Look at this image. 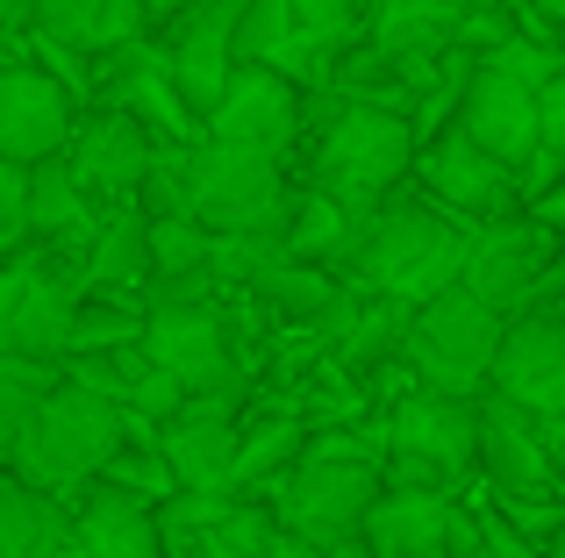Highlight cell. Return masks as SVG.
I'll return each instance as SVG.
<instances>
[{
  "label": "cell",
  "mask_w": 565,
  "mask_h": 558,
  "mask_svg": "<svg viewBox=\"0 0 565 558\" xmlns=\"http://www.w3.org/2000/svg\"><path fill=\"white\" fill-rule=\"evenodd\" d=\"M115 444H122V408H115L108 394L79 387V379H57L36 401L29 430L14 437L8 473L22 480V487H43V494L65 502L72 487H86V480L115 459Z\"/></svg>",
  "instance_id": "cell-1"
},
{
  "label": "cell",
  "mask_w": 565,
  "mask_h": 558,
  "mask_svg": "<svg viewBox=\"0 0 565 558\" xmlns=\"http://www.w3.org/2000/svg\"><path fill=\"white\" fill-rule=\"evenodd\" d=\"M472 229L444 208H365L359 244H351V272L373 293H401V301H429L437 287H451L466 266Z\"/></svg>",
  "instance_id": "cell-2"
},
{
  "label": "cell",
  "mask_w": 565,
  "mask_h": 558,
  "mask_svg": "<svg viewBox=\"0 0 565 558\" xmlns=\"http://www.w3.org/2000/svg\"><path fill=\"white\" fill-rule=\"evenodd\" d=\"M501 322H509L501 308H487L466 279H451V287H437L429 301H415L401 351H408L415 379H423L429 394H466V401H480L487 365H494V344H501Z\"/></svg>",
  "instance_id": "cell-3"
},
{
  "label": "cell",
  "mask_w": 565,
  "mask_h": 558,
  "mask_svg": "<svg viewBox=\"0 0 565 558\" xmlns=\"http://www.w3.org/2000/svg\"><path fill=\"white\" fill-rule=\"evenodd\" d=\"M186 215L201 229H287L294 186L273 151L201 137L186 143Z\"/></svg>",
  "instance_id": "cell-4"
},
{
  "label": "cell",
  "mask_w": 565,
  "mask_h": 558,
  "mask_svg": "<svg viewBox=\"0 0 565 558\" xmlns=\"http://www.w3.org/2000/svg\"><path fill=\"white\" fill-rule=\"evenodd\" d=\"M373 494H380V465L365 459V451L322 444V451H308L301 465H287L265 502H273L279 530L308 537V545H337V537H359Z\"/></svg>",
  "instance_id": "cell-5"
},
{
  "label": "cell",
  "mask_w": 565,
  "mask_h": 558,
  "mask_svg": "<svg viewBox=\"0 0 565 558\" xmlns=\"http://www.w3.org/2000/svg\"><path fill=\"white\" fill-rule=\"evenodd\" d=\"M408 165H415V129H408V115L386 108V100H351V108L322 129V151H316L322 194H337L359 215L373 208Z\"/></svg>",
  "instance_id": "cell-6"
},
{
  "label": "cell",
  "mask_w": 565,
  "mask_h": 558,
  "mask_svg": "<svg viewBox=\"0 0 565 558\" xmlns=\"http://www.w3.org/2000/svg\"><path fill=\"white\" fill-rule=\"evenodd\" d=\"M386 459H394V480L451 487L458 473L480 465V408L466 394H408L386 422Z\"/></svg>",
  "instance_id": "cell-7"
},
{
  "label": "cell",
  "mask_w": 565,
  "mask_h": 558,
  "mask_svg": "<svg viewBox=\"0 0 565 558\" xmlns=\"http://www.w3.org/2000/svg\"><path fill=\"white\" fill-rule=\"evenodd\" d=\"M79 315V279L65 266H51V251H8L0 258V351L22 358H57Z\"/></svg>",
  "instance_id": "cell-8"
},
{
  "label": "cell",
  "mask_w": 565,
  "mask_h": 558,
  "mask_svg": "<svg viewBox=\"0 0 565 558\" xmlns=\"http://www.w3.org/2000/svg\"><path fill=\"white\" fill-rule=\"evenodd\" d=\"M143 358L158 373H172L186 394H244L236 379V351L222 330L215 301H180V308H143Z\"/></svg>",
  "instance_id": "cell-9"
},
{
  "label": "cell",
  "mask_w": 565,
  "mask_h": 558,
  "mask_svg": "<svg viewBox=\"0 0 565 558\" xmlns=\"http://www.w3.org/2000/svg\"><path fill=\"white\" fill-rule=\"evenodd\" d=\"M487 387L523 401L530 416L552 422L565 408V315L558 308H515V322H501L494 365H487Z\"/></svg>",
  "instance_id": "cell-10"
},
{
  "label": "cell",
  "mask_w": 565,
  "mask_h": 558,
  "mask_svg": "<svg viewBox=\"0 0 565 558\" xmlns=\"http://www.w3.org/2000/svg\"><path fill=\"white\" fill-rule=\"evenodd\" d=\"M480 465L494 480L501 502H552L558 494V459H552V437H544V416H530L523 401L487 387L480 401Z\"/></svg>",
  "instance_id": "cell-11"
},
{
  "label": "cell",
  "mask_w": 565,
  "mask_h": 558,
  "mask_svg": "<svg viewBox=\"0 0 565 558\" xmlns=\"http://www.w3.org/2000/svg\"><path fill=\"white\" fill-rule=\"evenodd\" d=\"M552 251H558V237L537 223V215H530V223L501 215V223H480L466 237V266H458V279H466L487 308L515 315V308L537 301V279H544V266H552Z\"/></svg>",
  "instance_id": "cell-12"
},
{
  "label": "cell",
  "mask_w": 565,
  "mask_h": 558,
  "mask_svg": "<svg viewBox=\"0 0 565 558\" xmlns=\"http://www.w3.org/2000/svg\"><path fill=\"white\" fill-rule=\"evenodd\" d=\"M423 180H429V194H437V208L458 215V223H501V215L515 208V194H523V172L501 165L494 151H480L466 129H437V137H429Z\"/></svg>",
  "instance_id": "cell-13"
},
{
  "label": "cell",
  "mask_w": 565,
  "mask_h": 558,
  "mask_svg": "<svg viewBox=\"0 0 565 558\" xmlns=\"http://www.w3.org/2000/svg\"><path fill=\"white\" fill-rule=\"evenodd\" d=\"M236 14H244V0H186L180 14H166L172 22L166 65L180 100L193 108V122H207V108L222 100V86L236 72Z\"/></svg>",
  "instance_id": "cell-14"
},
{
  "label": "cell",
  "mask_w": 565,
  "mask_h": 558,
  "mask_svg": "<svg viewBox=\"0 0 565 558\" xmlns=\"http://www.w3.org/2000/svg\"><path fill=\"white\" fill-rule=\"evenodd\" d=\"M201 129L222 137V143H250V151L287 158L294 129H301V79H287V72H273V65H236Z\"/></svg>",
  "instance_id": "cell-15"
},
{
  "label": "cell",
  "mask_w": 565,
  "mask_h": 558,
  "mask_svg": "<svg viewBox=\"0 0 565 558\" xmlns=\"http://www.w3.org/2000/svg\"><path fill=\"white\" fill-rule=\"evenodd\" d=\"M458 129H466L480 151H494L501 165L523 172L530 158H537V86H523L515 72L472 57L466 86H458Z\"/></svg>",
  "instance_id": "cell-16"
},
{
  "label": "cell",
  "mask_w": 565,
  "mask_h": 558,
  "mask_svg": "<svg viewBox=\"0 0 565 558\" xmlns=\"http://www.w3.org/2000/svg\"><path fill=\"white\" fill-rule=\"evenodd\" d=\"M151 129L137 122L129 108H108V115H86V122H72V137H65V165H72V180L86 186V201H129L143 186V165H151Z\"/></svg>",
  "instance_id": "cell-17"
},
{
  "label": "cell",
  "mask_w": 565,
  "mask_h": 558,
  "mask_svg": "<svg viewBox=\"0 0 565 558\" xmlns=\"http://www.w3.org/2000/svg\"><path fill=\"white\" fill-rule=\"evenodd\" d=\"M236 401L244 394H186L180 416L158 422V451H166L180 487H215L230 494V459H236Z\"/></svg>",
  "instance_id": "cell-18"
},
{
  "label": "cell",
  "mask_w": 565,
  "mask_h": 558,
  "mask_svg": "<svg viewBox=\"0 0 565 558\" xmlns=\"http://www.w3.org/2000/svg\"><path fill=\"white\" fill-rule=\"evenodd\" d=\"M72 137V86L43 65H0V158L36 165Z\"/></svg>",
  "instance_id": "cell-19"
},
{
  "label": "cell",
  "mask_w": 565,
  "mask_h": 558,
  "mask_svg": "<svg viewBox=\"0 0 565 558\" xmlns=\"http://www.w3.org/2000/svg\"><path fill=\"white\" fill-rule=\"evenodd\" d=\"M451 487H415V480H394V487L373 494L359 537L380 558H451L444 537H451Z\"/></svg>",
  "instance_id": "cell-20"
},
{
  "label": "cell",
  "mask_w": 565,
  "mask_h": 558,
  "mask_svg": "<svg viewBox=\"0 0 565 558\" xmlns=\"http://www.w3.org/2000/svg\"><path fill=\"white\" fill-rule=\"evenodd\" d=\"M72 537L86 545V558H166L158 545V502L115 487V480H86V502L72 516Z\"/></svg>",
  "instance_id": "cell-21"
},
{
  "label": "cell",
  "mask_w": 565,
  "mask_h": 558,
  "mask_svg": "<svg viewBox=\"0 0 565 558\" xmlns=\"http://www.w3.org/2000/svg\"><path fill=\"white\" fill-rule=\"evenodd\" d=\"M108 57H122V72H115V108H129L166 143H193L201 122H193V108L180 100V86H172L166 51H143V36H137V43H122V51H108Z\"/></svg>",
  "instance_id": "cell-22"
},
{
  "label": "cell",
  "mask_w": 565,
  "mask_h": 558,
  "mask_svg": "<svg viewBox=\"0 0 565 558\" xmlns=\"http://www.w3.org/2000/svg\"><path fill=\"white\" fill-rule=\"evenodd\" d=\"M29 29L57 51H122L151 29V14L143 0H36Z\"/></svg>",
  "instance_id": "cell-23"
},
{
  "label": "cell",
  "mask_w": 565,
  "mask_h": 558,
  "mask_svg": "<svg viewBox=\"0 0 565 558\" xmlns=\"http://www.w3.org/2000/svg\"><path fill=\"white\" fill-rule=\"evenodd\" d=\"M94 201H86V186L72 180L65 158H36L29 165V237L43 244V251H86V237H94Z\"/></svg>",
  "instance_id": "cell-24"
},
{
  "label": "cell",
  "mask_w": 565,
  "mask_h": 558,
  "mask_svg": "<svg viewBox=\"0 0 565 558\" xmlns=\"http://www.w3.org/2000/svg\"><path fill=\"white\" fill-rule=\"evenodd\" d=\"M458 8H466V0H373V51L394 72L423 65V57H437L444 43H451Z\"/></svg>",
  "instance_id": "cell-25"
},
{
  "label": "cell",
  "mask_w": 565,
  "mask_h": 558,
  "mask_svg": "<svg viewBox=\"0 0 565 558\" xmlns=\"http://www.w3.org/2000/svg\"><path fill=\"white\" fill-rule=\"evenodd\" d=\"M72 545V516L57 494L0 473V558H57Z\"/></svg>",
  "instance_id": "cell-26"
},
{
  "label": "cell",
  "mask_w": 565,
  "mask_h": 558,
  "mask_svg": "<svg viewBox=\"0 0 565 558\" xmlns=\"http://www.w3.org/2000/svg\"><path fill=\"white\" fill-rule=\"evenodd\" d=\"M236 65H273L287 79H301L316 65V43L294 29L287 0H244V14H236Z\"/></svg>",
  "instance_id": "cell-27"
},
{
  "label": "cell",
  "mask_w": 565,
  "mask_h": 558,
  "mask_svg": "<svg viewBox=\"0 0 565 558\" xmlns=\"http://www.w3.org/2000/svg\"><path fill=\"white\" fill-rule=\"evenodd\" d=\"M359 208H344L337 194H294V215H287V258H308V266H330V258H351V244H359Z\"/></svg>",
  "instance_id": "cell-28"
},
{
  "label": "cell",
  "mask_w": 565,
  "mask_h": 558,
  "mask_svg": "<svg viewBox=\"0 0 565 558\" xmlns=\"http://www.w3.org/2000/svg\"><path fill=\"white\" fill-rule=\"evenodd\" d=\"M408 315H415V301H401V293H380L373 308H344V322H337V373H373L380 358H394L401 336H408Z\"/></svg>",
  "instance_id": "cell-29"
},
{
  "label": "cell",
  "mask_w": 565,
  "mask_h": 558,
  "mask_svg": "<svg viewBox=\"0 0 565 558\" xmlns=\"http://www.w3.org/2000/svg\"><path fill=\"white\" fill-rule=\"evenodd\" d=\"M301 444H308V422L301 416H279V422H258V430H236L230 494H273V480L301 459Z\"/></svg>",
  "instance_id": "cell-30"
},
{
  "label": "cell",
  "mask_w": 565,
  "mask_h": 558,
  "mask_svg": "<svg viewBox=\"0 0 565 558\" xmlns=\"http://www.w3.org/2000/svg\"><path fill=\"white\" fill-rule=\"evenodd\" d=\"M143 272H151V251H143V215L94 223V237H86V266H79L86 287L115 293V287H137Z\"/></svg>",
  "instance_id": "cell-31"
},
{
  "label": "cell",
  "mask_w": 565,
  "mask_h": 558,
  "mask_svg": "<svg viewBox=\"0 0 565 558\" xmlns=\"http://www.w3.org/2000/svg\"><path fill=\"white\" fill-rule=\"evenodd\" d=\"M57 358H22V351H0V473H8V451L14 437L29 430V416H36V401L57 387Z\"/></svg>",
  "instance_id": "cell-32"
},
{
  "label": "cell",
  "mask_w": 565,
  "mask_h": 558,
  "mask_svg": "<svg viewBox=\"0 0 565 558\" xmlns=\"http://www.w3.org/2000/svg\"><path fill=\"white\" fill-rule=\"evenodd\" d=\"M265 301V315H279V322H322L344 293H337V279H330V266H308V258H287L273 279H258L250 287Z\"/></svg>",
  "instance_id": "cell-33"
},
{
  "label": "cell",
  "mask_w": 565,
  "mask_h": 558,
  "mask_svg": "<svg viewBox=\"0 0 565 558\" xmlns=\"http://www.w3.org/2000/svg\"><path fill=\"white\" fill-rule=\"evenodd\" d=\"M273 502H250V494H230V502L215 508V516L201 523V558H265V545H273Z\"/></svg>",
  "instance_id": "cell-34"
},
{
  "label": "cell",
  "mask_w": 565,
  "mask_h": 558,
  "mask_svg": "<svg viewBox=\"0 0 565 558\" xmlns=\"http://www.w3.org/2000/svg\"><path fill=\"white\" fill-rule=\"evenodd\" d=\"M143 251H151V272L143 279L201 272L207 266V229L193 223V215H143Z\"/></svg>",
  "instance_id": "cell-35"
},
{
  "label": "cell",
  "mask_w": 565,
  "mask_h": 558,
  "mask_svg": "<svg viewBox=\"0 0 565 558\" xmlns=\"http://www.w3.org/2000/svg\"><path fill=\"white\" fill-rule=\"evenodd\" d=\"M137 336H143V308L137 315H129V308H79L65 351H122V344H137ZM65 351H57V358H65Z\"/></svg>",
  "instance_id": "cell-36"
},
{
  "label": "cell",
  "mask_w": 565,
  "mask_h": 558,
  "mask_svg": "<svg viewBox=\"0 0 565 558\" xmlns=\"http://www.w3.org/2000/svg\"><path fill=\"white\" fill-rule=\"evenodd\" d=\"M480 65H501V72H515L523 86H544V79L565 65V51H552V43H537V36H523V29H509L494 51H480Z\"/></svg>",
  "instance_id": "cell-37"
},
{
  "label": "cell",
  "mask_w": 565,
  "mask_h": 558,
  "mask_svg": "<svg viewBox=\"0 0 565 558\" xmlns=\"http://www.w3.org/2000/svg\"><path fill=\"white\" fill-rule=\"evenodd\" d=\"M287 8H294V29H301L316 51H337V43L359 29V8H365V0H287Z\"/></svg>",
  "instance_id": "cell-38"
},
{
  "label": "cell",
  "mask_w": 565,
  "mask_h": 558,
  "mask_svg": "<svg viewBox=\"0 0 565 558\" xmlns=\"http://www.w3.org/2000/svg\"><path fill=\"white\" fill-rule=\"evenodd\" d=\"M29 244V165L0 158V258Z\"/></svg>",
  "instance_id": "cell-39"
},
{
  "label": "cell",
  "mask_w": 565,
  "mask_h": 558,
  "mask_svg": "<svg viewBox=\"0 0 565 558\" xmlns=\"http://www.w3.org/2000/svg\"><path fill=\"white\" fill-rule=\"evenodd\" d=\"M537 151H552L565 165V65L537 86Z\"/></svg>",
  "instance_id": "cell-40"
},
{
  "label": "cell",
  "mask_w": 565,
  "mask_h": 558,
  "mask_svg": "<svg viewBox=\"0 0 565 558\" xmlns=\"http://www.w3.org/2000/svg\"><path fill=\"white\" fill-rule=\"evenodd\" d=\"M530 215H537V223L552 229V237H565V165L537 186V194H530Z\"/></svg>",
  "instance_id": "cell-41"
},
{
  "label": "cell",
  "mask_w": 565,
  "mask_h": 558,
  "mask_svg": "<svg viewBox=\"0 0 565 558\" xmlns=\"http://www.w3.org/2000/svg\"><path fill=\"white\" fill-rule=\"evenodd\" d=\"M265 558H322V545H308V537H294V530H273Z\"/></svg>",
  "instance_id": "cell-42"
},
{
  "label": "cell",
  "mask_w": 565,
  "mask_h": 558,
  "mask_svg": "<svg viewBox=\"0 0 565 558\" xmlns=\"http://www.w3.org/2000/svg\"><path fill=\"white\" fill-rule=\"evenodd\" d=\"M322 558H380L365 537H337V545H322Z\"/></svg>",
  "instance_id": "cell-43"
},
{
  "label": "cell",
  "mask_w": 565,
  "mask_h": 558,
  "mask_svg": "<svg viewBox=\"0 0 565 558\" xmlns=\"http://www.w3.org/2000/svg\"><path fill=\"white\" fill-rule=\"evenodd\" d=\"M36 14V0H0V29H22Z\"/></svg>",
  "instance_id": "cell-44"
},
{
  "label": "cell",
  "mask_w": 565,
  "mask_h": 558,
  "mask_svg": "<svg viewBox=\"0 0 565 558\" xmlns=\"http://www.w3.org/2000/svg\"><path fill=\"white\" fill-rule=\"evenodd\" d=\"M544 437H552V459H565V408H558L552 422H544Z\"/></svg>",
  "instance_id": "cell-45"
},
{
  "label": "cell",
  "mask_w": 565,
  "mask_h": 558,
  "mask_svg": "<svg viewBox=\"0 0 565 558\" xmlns=\"http://www.w3.org/2000/svg\"><path fill=\"white\" fill-rule=\"evenodd\" d=\"M530 8H537V22H558L565 29V0H530Z\"/></svg>",
  "instance_id": "cell-46"
},
{
  "label": "cell",
  "mask_w": 565,
  "mask_h": 558,
  "mask_svg": "<svg viewBox=\"0 0 565 558\" xmlns=\"http://www.w3.org/2000/svg\"><path fill=\"white\" fill-rule=\"evenodd\" d=\"M186 0H143V14H151V22H166V14H180Z\"/></svg>",
  "instance_id": "cell-47"
},
{
  "label": "cell",
  "mask_w": 565,
  "mask_h": 558,
  "mask_svg": "<svg viewBox=\"0 0 565 558\" xmlns=\"http://www.w3.org/2000/svg\"><path fill=\"white\" fill-rule=\"evenodd\" d=\"M544 558H565V523H558L552 537H544Z\"/></svg>",
  "instance_id": "cell-48"
},
{
  "label": "cell",
  "mask_w": 565,
  "mask_h": 558,
  "mask_svg": "<svg viewBox=\"0 0 565 558\" xmlns=\"http://www.w3.org/2000/svg\"><path fill=\"white\" fill-rule=\"evenodd\" d=\"M458 558H515V551H501V545H472V551H458Z\"/></svg>",
  "instance_id": "cell-49"
},
{
  "label": "cell",
  "mask_w": 565,
  "mask_h": 558,
  "mask_svg": "<svg viewBox=\"0 0 565 558\" xmlns=\"http://www.w3.org/2000/svg\"><path fill=\"white\" fill-rule=\"evenodd\" d=\"M57 558H86V545H79V537H72V545H65V551H57Z\"/></svg>",
  "instance_id": "cell-50"
}]
</instances>
